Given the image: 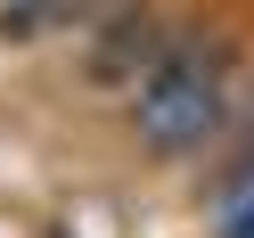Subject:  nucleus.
I'll use <instances>...</instances> for the list:
<instances>
[{
    "label": "nucleus",
    "instance_id": "1",
    "mask_svg": "<svg viewBox=\"0 0 254 238\" xmlns=\"http://www.w3.org/2000/svg\"><path fill=\"white\" fill-rule=\"evenodd\" d=\"M230 123V90H221V58H197L172 41V58L131 90V132L156 156H197L205 140Z\"/></svg>",
    "mask_w": 254,
    "mask_h": 238
},
{
    "label": "nucleus",
    "instance_id": "2",
    "mask_svg": "<svg viewBox=\"0 0 254 238\" xmlns=\"http://www.w3.org/2000/svg\"><path fill=\"white\" fill-rule=\"evenodd\" d=\"M221 230H230V238L254 230V148H246V164L230 172V189H221Z\"/></svg>",
    "mask_w": 254,
    "mask_h": 238
}]
</instances>
